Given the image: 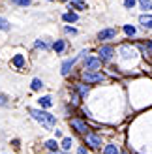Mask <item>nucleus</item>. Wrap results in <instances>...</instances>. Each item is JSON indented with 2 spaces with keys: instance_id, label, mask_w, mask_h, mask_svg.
<instances>
[{
  "instance_id": "obj_1",
  "label": "nucleus",
  "mask_w": 152,
  "mask_h": 154,
  "mask_svg": "<svg viewBox=\"0 0 152 154\" xmlns=\"http://www.w3.org/2000/svg\"><path fill=\"white\" fill-rule=\"evenodd\" d=\"M30 115L40 122L41 126H45L47 130H53L56 126V119H55V115H51L47 111H40V109H30Z\"/></svg>"
},
{
  "instance_id": "obj_2",
  "label": "nucleus",
  "mask_w": 152,
  "mask_h": 154,
  "mask_svg": "<svg viewBox=\"0 0 152 154\" xmlns=\"http://www.w3.org/2000/svg\"><path fill=\"white\" fill-rule=\"evenodd\" d=\"M83 79H85V83H102L105 81V75L100 73V72H83Z\"/></svg>"
},
{
  "instance_id": "obj_3",
  "label": "nucleus",
  "mask_w": 152,
  "mask_h": 154,
  "mask_svg": "<svg viewBox=\"0 0 152 154\" xmlns=\"http://www.w3.org/2000/svg\"><path fill=\"white\" fill-rule=\"evenodd\" d=\"M102 68V60L96 58V57H88L85 58V70L87 72H98Z\"/></svg>"
},
{
  "instance_id": "obj_4",
  "label": "nucleus",
  "mask_w": 152,
  "mask_h": 154,
  "mask_svg": "<svg viewBox=\"0 0 152 154\" xmlns=\"http://www.w3.org/2000/svg\"><path fill=\"white\" fill-rule=\"evenodd\" d=\"M85 143L92 149H100L102 147V137L92 134V132H88V134H85Z\"/></svg>"
},
{
  "instance_id": "obj_5",
  "label": "nucleus",
  "mask_w": 152,
  "mask_h": 154,
  "mask_svg": "<svg viewBox=\"0 0 152 154\" xmlns=\"http://www.w3.org/2000/svg\"><path fill=\"white\" fill-rule=\"evenodd\" d=\"M98 55H100V57H98L100 60H111L113 55H115V49H113V45H102Z\"/></svg>"
},
{
  "instance_id": "obj_6",
  "label": "nucleus",
  "mask_w": 152,
  "mask_h": 154,
  "mask_svg": "<svg viewBox=\"0 0 152 154\" xmlns=\"http://www.w3.org/2000/svg\"><path fill=\"white\" fill-rule=\"evenodd\" d=\"M70 124H71V128L77 130L79 134H83V135L88 134V126H87V124H85V122H83L81 119H70Z\"/></svg>"
},
{
  "instance_id": "obj_7",
  "label": "nucleus",
  "mask_w": 152,
  "mask_h": 154,
  "mask_svg": "<svg viewBox=\"0 0 152 154\" xmlns=\"http://www.w3.org/2000/svg\"><path fill=\"white\" fill-rule=\"evenodd\" d=\"M98 38H100V40H103V42L113 40V38H117V30H115V28H105V30H102V32L98 34Z\"/></svg>"
},
{
  "instance_id": "obj_8",
  "label": "nucleus",
  "mask_w": 152,
  "mask_h": 154,
  "mask_svg": "<svg viewBox=\"0 0 152 154\" xmlns=\"http://www.w3.org/2000/svg\"><path fill=\"white\" fill-rule=\"evenodd\" d=\"M75 60H77V58H71V60H64V64H62V75H64V77H66V75H70L71 68H73V64H75Z\"/></svg>"
},
{
  "instance_id": "obj_9",
  "label": "nucleus",
  "mask_w": 152,
  "mask_h": 154,
  "mask_svg": "<svg viewBox=\"0 0 152 154\" xmlns=\"http://www.w3.org/2000/svg\"><path fill=\"white\" fill-rule=\"evenodd\" d=\"M75 90L79 92V96L87 98V94L90 92V87H88V85H85V83H77V85H75Z\"/></svg>"
},
{
  "instance_id": "obj_10",
  "label": "nucleus",
  "mask_w": 152,
  "mask_h": 154,
  "mask_svg": "<svg viewBox=\"0 0 152 154\" xmlns=\"http://www.w3.org/2000/svg\"><path fill=\"white\" fill-rule=\"evenodd\" d=\"M139 23L143 25V28L152 30V15H141V17H139Z\"/></svg>"
},
{
  "instance_id": "obj_11",
  "label": "nucleus",
  "mask_w": 152,
  "mask_h": 154,
  "mask_svg": "<svg viewBox=\"0 0 152 154\" xmlns=\"http://www.w3.org/2000/svg\"><path fill=\"white\" fill-rule=\"evenodd\" d=\"M137 47L141 49V53L145 57H152V43H139Z\"/></svg>"
},
{
  "instance_id": "obj_12",
  "label": "nucleus",
  "mask_w": 152,
  "mask_h": 154,
  "mask_svg": "<svg viewBox=\"0 0 152 154\" xmlns=\"http://www.w3.org/2000/svg\"><path fill=\"white\" fill-rule=\"evenodd\" d=\"M62 19H64L66 23H75V21H77V13L68 11V13H64V15H62Z\"/></svg>"
},
{
  "instance_id": "obj_13",
  "label": "nucleus",
  "mask_w": 152,
  "mask_h": 154,
  "mask_svg": "<svg viewBox=\"0 0 152 154\" xmlns=\"http://www.w3.org/2000/svg\"><path fill=\"white\" fill-rule=\"evenodd\" d=\"M38 102H40L41 107H51V105H53V98H51V96H43V98L38 100Z\"/></svg>"
},
{
  "instance_id": "obj_14",
  "label": "nucleus",
  "mask_w": 152,
  "mask_h": 154,
  "mask_svg": "<svg viewBox=\"0 0 152 154\" xmlns=\"http://www.w3.org/2000/svg\"><path fill=\"white\" fill-rule=\"evenodd\" d=\"M13 66L23 68V66H25V57H23V55H15L13 57Z\"/></svg>"
},
{
  "instance_id": "obj_15",
  "label": "nucleus",
  "mask_w": 152,
  "mask_h": 154,
  "mask_svg": "<svg viewBox=\"0 0 152 154\" xmlns=\"http://www.w3.org/2000/svg\"><path fill=\"white\" fill-rule=\"evenodd\" d=\"M45 147H47L51 152H58V143H56L55 139H49L47 143H45Z\"/></svg>"
},
{
  "instance_id": "obj_16",
  "label": "nucleus",
  "mask_w": 152,
  "mask_h": 154,
  "mask_svg": "<svg viewBox=\"0 0 152 154\" xmlns=\"http://www.w3.org/2000/svg\"><path fill=\"white\" fill-rule=\"evenodd\" d=\"M64 47H66L64 40H56V42H55V45H53V49H55L56 53H62V51H64Z\"/></svg>"
},
{
  "instance_id": "obj_17",
  "label": "nucleus",
  "mask_w": 152,
  "mask_h": 154,
  "mask_svg": "<svg viewBox=\"0 0 152 154\" xmlns=\"http://www.w3.org/2000/svg\"><path fill=\"white\" fill-rule=\"evenodd\" d=\"M71 6L75 10H87V4L83 2V0H71Z\"/></svg>"
},
{
  "instance_id": "obj_18",
  "label": "nucleus",
  "mask_w": 152,
  "mask_h": 154,
  "mask_svg": "<svg viewBox=\"0 0 152 154\" xmlns=\"http://www.w3.org/2000/svg\"><path fill=\"white\" fill-rule=\"evenodd\" d=\"M103 154H120V152H118V149L115 147V145H107L105 150H103Z\"/></svg>"
},
{
  "instance_id": "obj_19",
  "label": "nucleus",
  "mask_w": 152,
  "mask_h": 154,
  "mask_svg": "<svg viewBox=\"0 0 152 154\" xmlns=\"http://www.w3.org/2000/svg\"><path fill=\"white\" fill-rule=\"evenodd\" d=\"M71 145H73V141L70 139V137H64V139H62V149H64V150H70Z\"/></svg>"
},
{
  "instance_id": "obj_20",
  "label": "nucleus",
  "mask_w": 152,
  "mask_h": 154,
  "mask_svg": "<svg viewBox=\"0 0 152 154\" xmlns=\"http://www.w3.org/2000/svg\"><path fill=\"white\" fill-rule=\"evenodd\" d=\"M139 4H141V8H143V10H152V2H150V0H139Z\"/></svg>"
},
{
  "instance_id": "obj_21",
  "label": "nucleus",
  "mask_w": 152,
  "mask_h": 154,
  "mask_svg": "<svg viewBox=\"0 0 152 154\" xmlns=\"http://www.w3.org/2000/svg\"><path fill=\"white\" fill-rule=\"evenodd\" d=\"M41 87H43V81L41 79H34L32 81V90H40Z\"/></svg>"
},
{
  "instance_id": "obj_22",
  "label": "nucleus",
  "mask_w": 152,
  "mask_h": 154,
  "mask_svg": "<svg viewBox=\"0 0 152 154\" xmlns=\"http://www.w3.org/2000/svg\"><path fill=\"white\" fill-rule=\"evenodd\" d=\"M124 32H126L128 36H135V26H132V25H126V26H124Z\"/></svg>"
},
{
  "instance_id": "obj_23",
  "label": "nucleus",
  "mask_w": 152,
  "mask_h": 154,
  "mask_svg": "<svg viewBox=\"0 0 152 154\" xmlns=\"http://www.w3.org/2000/svg\"><path fill=\"white\" fill-rule=\"evenodd\" d=\"M11 4H15V6H30V0H11Z\"/></svg>"
},
{
  "instance_id": "obj_24",
  "label": "nucleus",
  "mask_w": 152,
  "mask_h": 154,
  "mask_svg": "<svg viewBox=\"0 0 152 154\" xmlns=\"http://www.w3.org/2000/svg\"><path fill=\"white\" fill-rule=\"evenodd\" d=\"M0 30H10V23L0 17Z\"/></svg>"
},
{
  "instance_id": "obj_25",
  "label": "nucleus",
  "mask_w": 152,
  "mask_h": 154,
  "mask_svg": "<svg viewBox=\"0 0 152 154\" xmlns=\"http://www.w3.org/2000/svg\"><path fill=\"white\" fill-rule=\"evenodd\" d=\"M36 47H41V49H47V43H45L43 40H38V42H36Z\"/></svg>"
},
{
  "instance_id": "obj_26",
  "label": "nucleus",
  "mask_w": 152,
  "mask_h": 154,
  "mask_svg": "<svg viewBox=\"0 0 152 154\" xmlns=\"http://www.w3.org/2000/svg\"><path fill=\"white\" fill-rule=\"evenodd\" d=\"M71 102H73L75 105L79 103V94H77V92H73V94H71Z\"/></svg>"
},
{
  "instance_id": "obj_27",
  "label": "nucleus",
  "mask_w": 152,
  "mask_h": 154,
  "mask_svg": "<svg viewBox=\"0 0 152 154\" xmlns=\"http://www.w3.org/2000/svg\"><path fill=\"white\" fill-rule=\"evenodd\" d=\"M124 6L126 8H133L135 6V0H124Z\"/></svg>"
},
{
  "instance_id": "obj_28",
  "label": "nucleus",
  "mask_w": 152,
  "mask_h": 154,
  "mask_svg": "<svg viewBox=\"0 0 152 154\" xmlns=\"http://www.w3.org/2000/svg\"><path fill=\"white\" fill-rule=\"evenodd\" d=\"M64 30H66L68 34H71V36H73V34H77V30H75V28H71V26H66Z\"/></svg>"
},
{
  "instance_id": "obj_29",
  "label": "nucleus",
  "mask_w": 152,
  "mask_h": 154,
  "mask_svg": "<svg viewBox=\"0 0 152 154\" xmlns=\"http://www.w3.org/2000/svg\"><path fill=\"white\" fill-rule=\"evenodd\" d=\"M77 154H88V152H87V149H85V147H81V149L77 150Z\"/></svg>"
},
{
  "instance_id": "obj_30",
  "label": "nucleus",
  "mask_w": 152,
  "mask_h": 154,
  "mask_svg": "<svg viewBox=\"0 0 152 154\" xmlns=\"http://www.w3.org/2000/svg\"><path fill=\"white\" fill-rule=\"evenodd\" d=\"M53 154H66V152H53Z\"/></svg>"
},
{
  "instance_id": "obj_31",
  "label": "nucleus",
  "mask_w": 152,
  "mask_h": 154,
  "mask_svg": "<svg viewBox=\"0 0 152 154\" xmlns=\"http://www.w3.org/2000/svg\"><path fill=\"white\" fill-rule=\"evenodd\" d=\"M60 2H68V0H60Z\"/></svg>"
},
{
  "instance_id": "obj_32",
  "label": "nucleus",
  "mask_w": 152,
  "mask_h": 154,
  "mask_svg": "<svg viewBox=\"0 0 152 154\" xmlns=\"http://www.w3.org/2000/svg\"><path fill=\"white\" fill-rule=\"evenodd\" d=\"M122 154H128V152H122Z\"/></svg>"
}]
</instances>
